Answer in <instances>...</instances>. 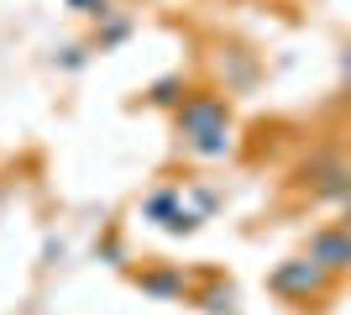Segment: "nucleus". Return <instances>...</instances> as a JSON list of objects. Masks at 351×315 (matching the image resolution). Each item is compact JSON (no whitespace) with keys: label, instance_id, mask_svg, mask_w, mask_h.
Listing matches in <instances>:
<instances>
[{"label":"nucleus","instance_id":"obj_1","mask_svg":"<svg viewBox=\"0 0 351 315\" xmlns=\"http://www.w3.org/2000/svg\"><path fill=\"white\" fill-rule=\"evenodd\" d=\"M226 132H231V110H226L215 95H194V100L178 110V137H184L194 152H205V158L226 152V142H231Z\"/></svg>","mask_w":351,"mask_h":315},{"label":"nucleus","instance_id":"obj_2","mask_svg":"<svg viewBox=\"0 0 351 315\" xmlns=\"http://www.w3.org/2000/svg\"><path fill=\"white\" fill-rule=\"evenodd\" d=\"M273 289H278V294H299V300H309V294H320V289H325V273H320V263H289V268L273 273Z\"/></svg>","mask_w":351,"mask_h":315},{"label":"nucleus","instance_id":"obj_3","mask_svg":"<svg viewBox=\"0 0 351 315\" xmlns=\"http://www.w3.org/2000/svg\"><path fill=\"white\" fill-rule=\"evenodd\" d=\"M309 263H320V268H351V231H320V237L309 242Z\"/></svg>","mask_w":351,"mask_h":315},{"label":"nucleus","instance_id":"obj_4","mask_svg":"<svg viewBox=\"0 0 351 315\" xmlns=\"http://www.w3.org/2000/svg\"><path fill=\"white\" fill-rule=\"evenodd\" d=\"M168 210H173V195H158L152 205H147V215H168ZM168 231H194V215H173Z\"/></svg>","mask_w":351,"mask_h":315},{"label":"nucleus","instance_id":"obj_5","mask_svg":"<svg viewBox=\"0 0 351 315\" xmlns=\"http://www.w3.org/2000/svg\"><path fill=\"white\" fill-rule=\"evenodd\" d=\"M142 289H152V294H178L184 284H178L173 273H142Z\"/></svg>","mask_w":351,"mask_h":315},{"label":"nucleus","instance_id":"obj_6","mask_svg":"<svg viewBox=\"0 0 351 315\" xmlns=\"http://www.w3.org/2000/svg\"><path fill=\"white\" fill-rule=\"evenodd\" d=\"M73 11H84V16H105V0H69Z\"/></svg>","mask_w":351,"mask_h":315}]
</instances>
